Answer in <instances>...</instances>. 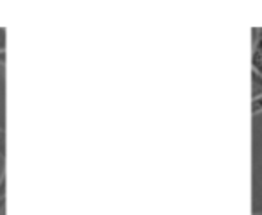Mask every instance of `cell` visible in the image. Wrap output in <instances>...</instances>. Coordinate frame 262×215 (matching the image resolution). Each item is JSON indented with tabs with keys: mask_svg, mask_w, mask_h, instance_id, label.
Instances as JSON below:
<instances>
[{
	"mask_svg": "<svg viewBox=\"0 0 262 215\" xmlns=\"http://www.w3.org/2000/svg\"><path fill=\"white\" fill-rule=\"evenodd\" d=\"M257 36L253 40V49H251V72L262 77V33L258 29L253 31Z\"/></svg>",
	"mask_w": 262,
	"mask_h": 215,
	"instance_id": "1",
	"label": "cell"
},
{
	"mask_svg": "<svg viewBox=\"0 0 262 215\" xmlns=\"http://www.w3.org/2000/svg\"><path fill=\"white\" fill-rule=\"evenodd\" d=\"M262 113V95L251 99V115H258Z\"/></svg>",
	"mask_w": 262,
	"mask_h": 215,
	"instance_id": "2",
	"label": "cell"
},
{
	"mask_svg": "<svg viewBox=\"0 0 262 215\" xmlns=\"http://www.w3.org/2000/svg\"><path fill=\"white\" fill-rule=\"evenodd\" d=\"M0 158H6V131L4 128H0Z\"/></svg>",
	"mask_w": 262,
	"mask_h": 215,
	"instance_id": "3",
	"label": "cell"
},
{
	"mask_svg": "<svg viewBox=\"0 0 262 215\" xmlns=\"http://www.w3.org/2000/svg\"><path fill=\"white\" fill-rule=\"evenodd\" d=\"M6 199V171L0 174V201Z\"/></svg>",
	"mask_w": 262,
	"mask_h": 215,
	"instance_id": "4",
	"label": "cell"
},
{
	"mask_svg": "<svg viewBox=\"0 0 262 215\" xmlns=\"http://www.w3.org/2000/svg\"><path fill=\"white\" fill-rule=\"evenodd\" d=\"M6 51V29L0 27V52Z\"/></svg>",
	"mask_w": 262,
	"mask_h": 215,
	"instance_id": "5",
	"label": "cell"
},
{
	"mask_svg": "<svg viewBox=\"0 0 262 215\" xmlns=\"http://www.w3.org/2000/svg\"><path fill=\"white\" fill-rule=\"evenodd\" d=\"M0 215H6V199L0 201Z\"/></svg>",
	"mask_w": 262,
	"mask_h": 215,
	"instance_id": "6",
	"label": "cell"
},
{
	"mask_svg": "<svg viewBox=\"0 0 262 215\" xmlns=\"http://www.w3.org/2000/svg\"><path fill=\"white\" fill-rule=\"evenodd\" d=\"M4 63H6V51L0 52V65H4Z\"/></svg>",
	"mask_w": 262,
	"mask_h": 215,
	"instance_id": "7",
	"label": "cell"
},
{
	"mask_svg": "<svg viewBox=\"0 0 262 215\" xmlns=\"http://www.w3.org/2000/svg\"><path fill=\"white\" fill-rule=\"evenodd\" d=\"M253 215H262V213H253Z\"/></svg>",
	"mask_w": 262,
	"mask_h": 215,
	"instance_id": "8",
	"label": "cell"
},
{
	"mask_svg": "<svg viewBox=\"0 0 262 215\" xmlns=\"http://www.w3.org/2000/svg\"><path fill=\"white\" fill-rule=\"evenodd\" d=\"M258 31H260V33H262V29H258Z\"/></svg>",
	"mask_w": 262,
	"mask_h": 215,
	"instance_id": "9",
	"label": "cell"
}]
</instances>
